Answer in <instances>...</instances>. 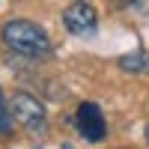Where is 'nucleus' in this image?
Listing matches in <instances>:
<instances>
[{
    "label": "nucleus",
    "mask_w": 149,
    "mask_h": 149,
    "mask_svg": "<svg viewBox=\"0 0 149 149\" xmlns=\"http://www.w3.org/2000/svg\"><path fill=\"white\" fill-rule=\"evenodd\" d=\"M0 36H3L6 48H12V51L21 54V57H30V60L51 57V39H48V33L39 24H33V21H24V18L6 21Z\"/></svg>",
    "instance_id": "obj_1"
},
{
    "label": "nucleus",
    "mask_w": 149,
    "mask_h": 149,
    "mask_svg": "<svg viewBox=\"0 0 149 149\" xmlns=\"http://www.w3.org/2000/svg\"><path fill=\"white\" fill-rule=\"evenodd\" d=\"M12 116H15L27 131H33V134H42L48 128L45 104L36 95H30V93H15L12 95Z\"/></svg>",
    "instance_id": "obj_2"
},
{
    "label": "nucleus",
    "mask_w": 149,
    "mask_h": 149,
    "mask_svg": "<svg viewBox=\"0 0 149 149\" xmlns=\"http://www.w3.org/2000/svg\"><path fill=\"white\" fill-rule=\"evenodd\" d=\"M74 125H78L81 137L90 140V143H98V140L107 134V122H104V116H102V107L93 104V102H84V104L78 107Z\"/></svg>",
    "instance_id": "obj_3"
},
{
    "label": "nucleus",
    "mask_w": 149,
    "mask_h": 149,
    "mask_svg": "<svg viewBox=\"0 0 149 149\" xmlns=\"http://www.w3.org/2000/svg\"><path fill=\"white\" fill-rule=\"evenodd\" d=\"M63 24H66V30L74 33V36L93 33L95 24H98L95 6H93V3H84V0H74V3L66 6V12H63Z\"/></svg>",
    "instance_id": "obj_4"
},
{
    "label": "nucleus",
    "mask_w": 149,
    "mask_h": 149,
    "mask_svg": "<svg viewBox=\"0 0 149 149\" xmlns=\"http://www.w3.org/2000/svg\"><path fill=\"white\" fill-rule=\"evenodd\" d=\"M119 69L122 72H131V74H149V54L146 51L122 54L119 57Z\"/></svg>",
    "instance_id": "obj_5"
},
{
    "label": "nucleus",
    "mask_w": 149,
    "mask_h": 149,
    "mask_svg": "<svg viewBox=\"0 0 149 149\" xmlns=\"http://www.w3.org/2000/svg\"><path fill=\"white\" fill-rule=\"evenodd\" d=\"M12 131H15V125H12V107H6V102H3V90H0V134H3V137H9Z\"/></svg>",
    "instance_id": "obj_6"
},
{
    "label": "nucleus",
    "mask_w": 149,
    "mask_h": 149,
    "mask_svg": "<svg viewBox=\"0 0 149 149\" xmlns=\"http://www.w3.org/2000/svg\"><path fill=\"white\" fill-rule=\"evenodd\" d=\"M146 140H149V125H146Z\"/></svg>",
    "instance_id": "obj_7"
},
{
    "label": "nucleus",
    "mask_w": 149,
    "mask_h": 149,
    "mask_svg": "<svg viewBox=\"0 0 149 149\" xmlns=\"http://www.w3.org/2000/svg\"><path fill=\"white\" fill-rule=\"evenodd\" d=\"M63 149H72V146H69V143H63Z\"/></svg>",
    "instance_id": "obj_8"
}]
</instances>
